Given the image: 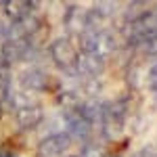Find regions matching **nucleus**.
Returning <instances> with one entry per match:
<instances>
[{
  "label": "nucleus",
  "mask_w": 157,
  "mask_h": 157,
  "mask_svg": "<svg viewBox=\"0 0 157 157\" xmlns=\"http://www.w3.org/2000/svg\"><path fill=\"white\" fill-rule=\"evenodd\" d=\"M145 80H147V86H149V90H151V92H153V94L157 97V61H153V65L147 69Z\"/></svg>",
  "instance_id": "39448f33"
},
{
  "label": "nucleus",
  "mask_w": 157,
  "mask_h": 157,
  "mask_svg": "<svg viewBox=\"0 0 157 157\" xmlns=\"http://www.w3.org/2000/svg\"><path fill=\"white\" fill-rule=\"evenodd\" d=\"M82 157H107L105 153V147L98 145V143H88L82 149Z\"/></svg>",
  "instance_id": "20e7f679"
},
{
  "label": "nucleus",
  "mask_w": 157,
  "mask_h": 157,
  "mask_svg": "<svg viewBox=\"0 0 157 157\" xmlns=\"http://www.w3.org/2000/svg\"><path fill=\"white\" fill-rule=\"evenodd\" d=\"M82 48L86 55H92L97 59L105 61L107 57H111L117 50V40L115 36L103 29V27H92L82 34Z\"/></svg>",
  "instance_id": "f257e3e1"
},
{
  "label": "nucleus",
  "mask_w": 157,
  "mask_h": 157,
  "mask_svg": "<svg viewBox=\"0 0 157 157\" xmlns=\"http://www.w3.org/2000/svg\"><path fill=\"white\" fill-rule=\"evenodd\" d=\"M115 157H117V155H115Z\"/></svg>",
  "instance_id": "0eeeda50"
},
{
  "label": "nucleus",
  "mask_w": 157,
  "mask_h": 157,
  "mask_svg": "<svg viewBox=\"0 0 157 157\" xmlns=\"http://www.w3.org/2000/svg\"><path fill=\"white\" fill-rule=\"evenodd\" d=\"M67 147H69V138H67L65 134H55V136H50L48 140L42 143V147H40V155L57 157V155H61Z\"/></svg>",
  "instance_id": "7ed1b4c3"
},
{
  "label": "nucleus",
  "mask_w": 157,
  "mask_h": 157,
  "mask_svg": "<svg viewBox=\"0 0 157 157\" xmlns=\"http://www.w3.org/2000/svg\"><path fill=\"white\" fill-rule=\"evenodd\" d=\"M134 157H157V145H147L143 147Z\"/></svg>",
  "instance_id": "423d86ee"
},
{
  "label": "nucleus",
  "mask_w": 157,
  "mask_h": 157,
  "mask_svg": "<svg viewBox=\"0 0 157 157\" xmlns=\"http://www.w3.org/2000/svg\"><path fill=\"white\" fill-rule=\"evenodd\" d=\"M78 52L73 50V46L67 42V40H59L57 44H55V59L59 65L63 67H75L78 65Z\"/></svg>",
  "instance_id": "f03ea898"
}]
</instances>
